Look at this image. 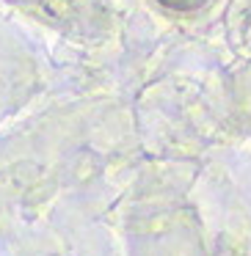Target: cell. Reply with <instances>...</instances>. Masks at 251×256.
Returning <instances> with one entry per match:
<instances>
[{
	"label": "cell",
	"instance_id": "cell-1",
	"mask_svg": "<svg viewBox=\"0 0 251 256\" xmlns=\"http://www.w3.org/2000/svg\"><path fill=\"white\" fill-rule=\"evenodd\" d=\"M157 3L171 8V12H196V8H201L210 0H157Z\"/></svg>",
	"mask_w": 251,
	"mask_h": 256
}]
</instances>
